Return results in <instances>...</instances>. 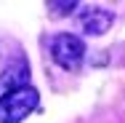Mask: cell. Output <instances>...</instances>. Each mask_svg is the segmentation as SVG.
Wrapping results in <instances>:
<instances>
[{"label": "cell", "instance_id": "6da1fadb", "mask_svg": "<svg viewBox=\"0 0 125 123\" xmlns=\"http://www.w3.org/2000/svg\"><path fill=\"white\" fill-rule=\"evenodd\" d=\"M37 104H40V94L32 86L11 91L0 96V123H21L32 110H37Z\"/></svg>", "mask_w": 125, "mask_h": 123}, {"label": "cell", "instance_id": "7a4b0ae2", "mask_svg": "<svg viewBox=\"0 0 125 123\" xmlns=\"http://www.w3.org/2000/svg\"><path fill=\"white\" fill-rule=\"evenodd\" d=\"M48 48H51L53 62L59 67H64V70H77L83 64V59H85V43L77 35H67V32L56 35V38H51Z\"/></svg>", "mask_w": 125, "mask_h": 123}, {"label": "cell", "instance_id": "3957f363", "mask_svg": "<svg viewBox=\"0 0 125 123\" xmlns=\"http://www.w3.org/2000/svg\"><path fill=\"white\" fill-rule=\"evenodd\" d=\"M24 86H29V64H27L24 59L8 64V67L0 72V96H5V94H11V91H19V88H24Z\"/></svg>", "mask_w": 125, "mask_h": 123}, {"label": "cell", "instance_id": "277c9868", "mask_svg": "<svg viewBox=\"0 0 125 123\" xmlns=\"http://www.w3.org/2000/svg\"><path fill=\"white\" fill-rule=\"evenodd\" d=\"M77 24L88 35H104L112 27V14L106 8H85V11H80Z\"/></svg>", "mask_w": 125, "mask_h": 123}, {"label": "cell", "instance_id": "5b68a950", "mask_svg": "<svg viewBox=\"0 0 125 123\" xmlns=\"http://www.w3.org/2000/svg\"><path fill=\"white\" fill-rule=\"evenodd\" d=\"M48 5L53 8V14H59V16H67L69 11L80 8V3H48Z\"/></svg>", "mask_w": 125, "mask_h": 123}]
</instances>
